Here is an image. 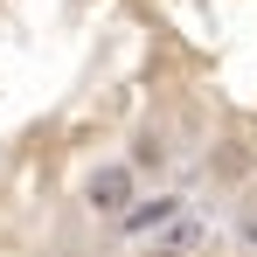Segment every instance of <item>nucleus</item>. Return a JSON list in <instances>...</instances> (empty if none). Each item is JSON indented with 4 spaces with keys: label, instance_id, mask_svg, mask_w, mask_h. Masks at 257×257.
<instances>
[{
    "label": "nucleus",
    "instance_id": "nucleus-3",
    "mask_svg": "<svg viewBox=\"0 0 257 257\" xmlns=\"http://www.w3.org/2000/svg\"><path fill=\"white\" fill-rule=\"evenodd\" d=\"M153 257H181V250H174V243H153Z\"/></svg>",
    "mask_w": 257,
    "mask_h": 257
},
{
    "label": "nucleus",
    "instance_id": "nucleus-2",
    "mask_svg": "<svg viewBox=\"0 0 257 257\" xmlns=\"http://www.w3.org/2000/svg\"><path fill=\"white\" fill-rule=\"evenodd\" d=\"M174 209H181L174 195H153V202H132V215L118 222V229H125V236H146V229H160V222H174Z\"/></svg>",
    "mask_w": 257,
    "mask_h": 257
},
{
    "label": "nucleus",
    "instance_id": "nucleus-1",
    "mask_svg": "<svg viewBox=\"0 0 257 257\" xmlns=\"http://www.w3.org/2000/svg\"><path fill=\"white\" fill-rule=\"evenodd\" d=\"M84 202L97 215H111V222H125V215H132V167H125V160H104V167L84 181Z\"/></svg>",
    "mask_w": 257,
    "mask_h": 257
}]
</instances>
